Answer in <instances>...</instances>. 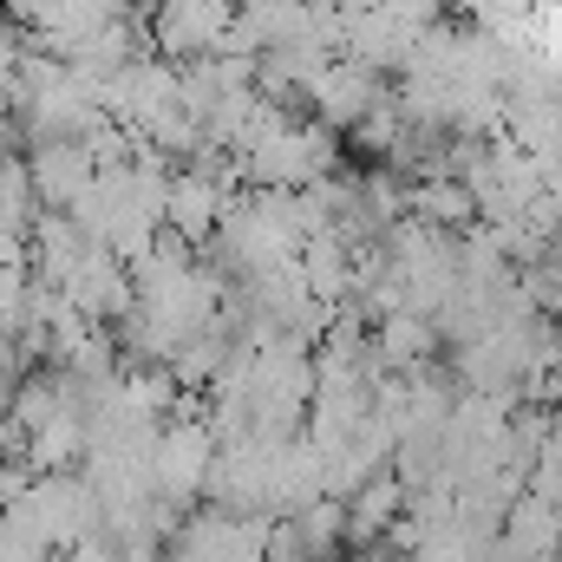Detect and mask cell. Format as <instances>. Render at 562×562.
<instances>
[{
  "instance_id": "6da1fadb",
  "label": "cell",
  "mask_w": 562,
  "mask_h": 562,
  "mask_svg": "<svg viewBox=\"0 0 562 562\" xmlns=\"http://www.w3.org/2000/svg\"><path fill=\"white\" fill-rule=\"evenodd\" d=\"M26 170H33L40 203H46V210H59V216H72V210H79V196L99 183V164H92V150H86V144H33Z\"/></svg>"
}]
</instances>
